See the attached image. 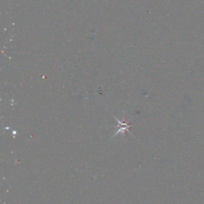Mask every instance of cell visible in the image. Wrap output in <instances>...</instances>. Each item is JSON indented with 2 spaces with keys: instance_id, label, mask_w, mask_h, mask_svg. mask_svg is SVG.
I'll return each mask as SVG.
<instances>
[{
  "instance_id": "6da1fadb",
  "label": "cell",
  "mask_w": 204,
  "mask_h": 204,
  "mask_svg": "<svg viewBox=\"0 0 204 204\" xmlns=\"http://www.w3.org/2000/svg\"><path fill=\"white\" fill-rule=\"evenodd\" d=\"M114 118L116 119V120H117V122H118V126H117V127H118V130H117V132H116V133L114 134L112 137L116 136V135H117L118 134H120V133L122 134L123 135H125V132H126V131H128L129 133H130V132H129V128L132 126V125H129L128 122H125V118L123 119L122 120H118V119L116 118V117H115V116H114Z\"/></svg>"
}]
</instances>
